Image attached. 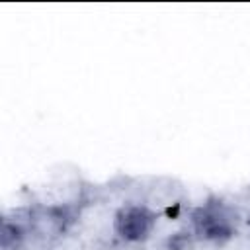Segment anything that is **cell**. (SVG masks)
<instances>
[{"mask_svg": "<svg viewBox=\"0 0 250 250\" xmlns=\"http://www.w3.org/2000/svg\"><path fill=\"white\" fill-rule=\"evenodd\" d=\"M246 223H248V227H250V215H248V219H246Z\"/></svg>", "mask_w": 250, "mask_h": 250, "instance_id": "cell-3", "label": "cell"}, {"mask_svg": "<svg viewBox=\"0 0 250 250\" xmlns=\"http://www.w3.org/2000/svg\"><path fill=\"white\" fill-rule=\"evenodd\" d=\"M189 221H191L193 234L199 240L223 244L234 236L236 225H238V215L225 201L211 197L203 205H199L191 211Z\"/></svg>", "mask_w": 250, "mask_h": 250, "instance_id": "cell-1", "label": "cell"}, {"mask_svg": "<svg viewBox=\"0 0 250 250\" xmlns=\"http://www.w3.org/2000/svg\"><path fill=\"white\" fill-rule=\"evenodd\" d=\"M156 225V213L146 205L129 203L123 205L113 217L115 232L127 242H141L145 240Z\"/></svg>", "mask_w": 250, "mask_h": 250, "instance_id": "cell-2", "label": "cell"}]
</instances>
